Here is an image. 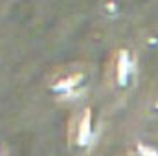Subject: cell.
Here are the masks:
<instances>
[{
	"label": "cell",
	"instance_id": "obj_1",
	"mask_svg": "<svg viewBox=\"0 0 158 156\" xmlns=\"http://www.w3.org/2000/svg\"><path fill=\"white\" fill-rule=\"evenodd\" d=\"M72 143H74V147H79V149H86L92 143V123H90L88 116H83L79 119L77 127H74Z\"/></svg>",
	"mask_w": 158,
	"mask_h": 156
},
{
	"label": "cell",
	"instance_id": "obj_2",
	"mask_svg": "<svg viewBox=\"0 0 158 156\" xmlns=\"http://www.w3.org/2000/svg\"><path fill=\"white\" fill-rule=\"evenodd\" d=\"M138 151H140V156H158L156 149L147 147V145H140V147H138Z\"/></svg>",
	"mask_w": 158,
	"mask_h": 156
},
{
	"label": "cell",
	"instance_id": "obj_3",
	"mask_svg": "<svg viewBox=\"0 0 158 156\" xmlns=\"http://www.w3.org/2000/svg\"><path fill=\"white\" fill-rule=\"evenodd\" d=\"M0 156H6V151H4V147H2V143H0Z\"/></svg>",
	"mask_w": 158,
	"mask_h": 156
}]
</instances>
